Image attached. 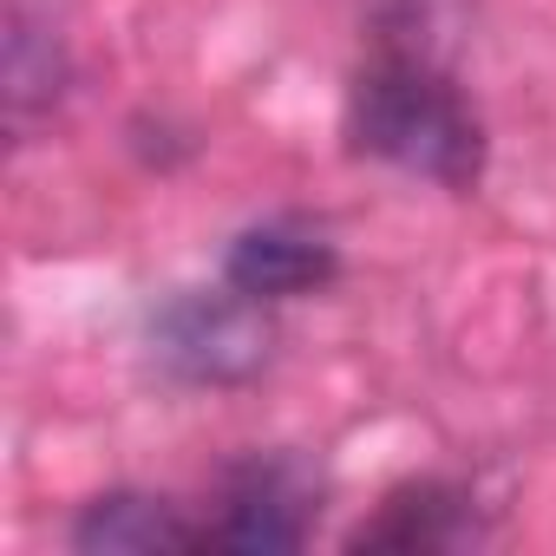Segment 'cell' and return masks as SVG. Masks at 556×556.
Segmentation results:
<instances>
[{"instance_id":"obj_1","label":"cell","mask_w":556,"mask_h":556,"mask_svg":"<svg viewBox=\"0 0 556 556\" xmlns=\"http://www.w3.org/2000/svg\"><path fill=\"white\" fill-rule=\"evenodd\" d=\"M348 151L445 190H471L484 177L478 112L419 60H374L348 86Z\"/></svg>"},{"instance_id":"obj_2","label":"cell","mask_w":556,"mask_h":556,"mask_svg":"<svg viewBox=\"0 0 556 556\" xmlns=\"http://www.w3.org/2000/svg\"><path fill=\"white\" fill-rule=\"evenodd\" d=\"M268 302L242 289H184L151 315V361L184 387H236L255 380L275 354Z\"/></svg>"},{"instance_id":"obj_3","label":"cell","mask_w":556,"mask_h":556,"mask_svg":"<svg viewBox=\"0 0 556 556\" xmlns=\"http://www.w3.org/2000/svg\"><path fill=\"white\" fill-rule=\"evenodd\" d=\"M321 517V471L295 452H255L223 478V510L203 523V549L229 556H289Z\"/></svg>"},{"instance_id":"obj_4","label":"cell","mask_w":556,"mask_h":556,"mask_svg":"<svg viewBox=\"0 0 556 556\" xmlns=\"http://www.w3.org/2000/svg\"><path fill=\"white\" fill-rule=\"evenodd\" d=\"M334 242L315 236V229H295V223H255L229 242L223 255V282L255 295V302H295V295H315L334 282Z\"/></svg>"},{"instance_id":"obj_5","label":"cell","mask_w":556,"mask_h":556,"mask_svg":"<svg viewBox=\"0 0 556 556\" xmlns=\"http://www.w3.org/2000/svg\"><path fill=\"white\" fill-rule=\"evenodd\" d=\"M478 536V510L458 484L419 478L387 491V504L374 510V523H361L348 536V549H400V556H432V549H458Z\"/></svg>"},{"instance_id":"obj_6","label":"cell","mask_w":556,"mask_h":556,"mask_svg":"<svg viewBox=\"0 0 556 556\" xmlns=\"http://www.w3.org/2000/svg\"><path fill=\"white\" fill-rule=\"evenodd\" d=\"M73 549L86 556H164V549H203V530L177 517V504L144 491H105L79 510Z\"/></svg>"}]
</instances>
